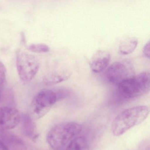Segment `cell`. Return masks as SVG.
Segmentation results:
<instances>
[{"mask_svg": "<svg viewBox=\"0 0 150 150\" xmlns=\"http://www.w3.org/2000/svg\"><path fill=\"white\" fill-rule=\"evenodd\" d=\"M149 108L145 106H139L124 110L117 115L112 124V133L119 137L131 128L143 122L148 116Z\"/></svg>", "mask_w": 150, "mask_h": 150, "instance_id": "obj_1", "label": "cell"}, {"mask_svg": "<svg viewBox=\"0 0 150 150\" xmlns=\"http://www.w3.org/2000/svg\"><path fill=\"white\" fill-rule=\"evenodd\" d=\"M82 127L75 122L59 123L52 128L47 134L46 140L54 150H60L67 146L81 133Z\"/></svg>", "mask_w": 150, "mask_h": 150, "instance_id": "obj_2", "label": "cell"}, {"mask_svg": "<svg viewBox=\"0 0 150 150\" xmlns=\"http://www.w3.org/2000/svg\"><path fill=\"white\" fill-rule=\"evenodd\" d=\"M150 88V74L148 71L133 75L117 85V92L124 99H133L146 93Z\"/></svg>", "mask_w": 150, "mask_h": 150, "instance_id": "obj_3", "label": "cell"}, {"mask_svg": "<svg viewBox=\"0 0 150 150\" xmlns=\"http://www.w3.org/2000/svg\"><path fill=\"white\" fill-rule=\"evenodd\" d=\"M57 93L52 89L39 92L31 102L29 110V117L32 120H38L45 115L57 100Z\"/></svg>", "mask_w": 150, "mask_h": 150, "instance_id": "obj_4", "label": "cell"}, {"mask_svg": "<svg viewBox=\"0 0 150 150\" xmlns=\"http://www.w3.org/2000/svg\"><path fill=\"white\" fill-rule=\"evenodd\" d=\"M16 64L19 77L24 83L33 79L40 67L39 61L35 56L20 50L16 52Z\"/></svg>", "mask_w": 150, "mask_h": 150, "instance_id": "obj_5", "label": "cell"}, {"mask_svg": "<svg viewBox=\"0 0 150 150\" xmlns=\"http://www.w3.org/2000/svg\"><path fill=\"white\" fill-rule=\"evenodd\" d=\"M132 68L125 61L115 62L107 69L106 76L109 82L115 85L120 83L133 76Z\"/></svg>", "mask_w": 150, "mask_h": 150, "instance_id": "obj_6", "label": "cell"}, {"mask_svg": "<svg viewBox=\"0 0 150 150\" xmlns=\"http://www.w3.org/2000/svg\"><path fill=\"white\" fill-rule=\"evenodd\" d=\"M21 120L20 112L15 108L0 107V132L15 128L19 124Z\"/></svg>", "mask_w": 150, "mask_h": 150, "instance_id": "obj_7", "label": "cell"}, {"mask_svg": "<svg viewBox=\"0 0 150 150\" xmlns=\"http://www.w3.org/2000/svg\"><path fill=\"white\" fill-rule=\"evenodd\" d=\"M110 59L109 52L102 50L97 51L93 55L90 60V68L94 72L99 73L108 67Z\"/></svg>", "mask_w": 150, "mask_h": 150, "instance_id": "obj_8", "label": "cell"}, {"mask_svg": "<svg viewBox=\"0 0 150 150\" xmlns=\"http://www.w3.org/2000/svg\"><path fill=\"white\" fill-rule=\"evenodd\" d=\"M0 140L8 150H27L24 141L18 136L8 132H1Z\"/></svg>", "mask_w": 150, "mask_h": 150, "instance_id": "obj_9", "label": "cell"}, {"mask_svg": "<svg viewBox=\"0 0 150 150\" xmlns=\"http://www.w3.org/2000/svg\"><path fill=\"white\" fill-rule=\"evenodd\" d=\"M71 75L68 70H62L53 73L44 79V83L47 86H52L58 84L68 79Z\"/></svg>", "mask_w": 150, "mask_h": 150, "instance_id": "obj_10", "label": "cell"}, {"mask_svg": "<svg viewBox=\"0 0 150 150\" xmlns=\"http://www.w3.org/2000/svg\"><path fill=\"white\" fill-rule=\"evenodd\" d=\"M138 40L136 38H128L123 40L119 45V51L122 55L130 54L137 48Z\"/></svg>", "mask_w": 150, "mask_h": 150, "instance_id": "obj_11", "label": "cell"}, {"mask_svg": "<svg viewBox=\"0 0 150 150\" xmlns=\"http://www.w3.org/2000/svg\"><path fill=\"white\" fill-rule=\"evenodd\" d=\"M65 150H90V147L86 137L78 136L67 146Z\"/></svg>", "mask_w": 150, "mask_h": 150, "instance_id": "obj_12", "label": "cell"}, {"mask_svg": "<svg viewBox=\"0 0 150 150\" xmlns=\"http://www.w3.org/2000/svg\"><path fill=\"white\" fill-rule=\"evenodd\" d=\"M23 122L25 133L30 137L32 138L33 139H35L38 135L35 133V126L32 122V119L29 117H27L24 118Z\"/></svg>", "mask_w": 150, "mask_h": 150, "instance_id": "obj_13", "label": "cell"}, {"mask_svg": "<svg viewBox=\"0 0 150 150\" xmlns=\"http://www.w3.org/2000/svg\"><path fill=\"white\" fill-rule=\"evenodd\" d=\"M28 49L31 52L38 53H46L50 50L49 46L43 43L31 44L28 46Z\"/></svg>", "mask_w": 150, "mask_h": 150, "instance_id": "obj_14", "label": "cell"}, {"mask_svg": "<svg viewBox=\"0 0 150 150\" xmlns=\"http://www.w3.org/2000/svg\"><path fill=\"white\" fill-rule=\"evenodd\" d=\"M6 70L3 63L0 61V86L2 85L6 78Z\"/></svg>", "mask_w": 150, "mask_h": 150, "instance_id": "obj_15", "label": "cell"}, {"mask_svg": "<svg viewBox=\"0 0 150 150\" xmlns=\"http://www.w3.org/2000/svg\"><path fill=\"white\" fill-rule=\"evenodd\" d=\"M150 141L149 139H145L139 144V150H150Z\"/></svg>", "mask_w": 150, "mask_h": 150, "instance_id": "obj_16", "label": "cell"}, {"mask_svg": "<svg viewBox=\"0 0 150 150\" xmlns=\"http://www.w3.org/2000/svg\"><path fill=\"white\" fill-rule=\"evenodd\" d=\"M143 53H144L145 57L148 58V59L150 58V42H149V41L145 45L144 47V50H143Z\"/></svg>", "mask_w": 150, "mask_h": 150, "instance_id": "obj_17", "label": "cell"}, {"mask_svg": "<svg viewBox=\"0 0 150 150\" xmlns=\"http://www.w3.org/2000/svg\"><path fill=\"white\" fill-rule=\"evenodd\" d=\"M0 150H8L5 145L1 140H0Z\"/></svg>", "mask_w": 150, "mask_h": 150, "instance_id": "obj_18", "label": "cell"}]
</instances>
